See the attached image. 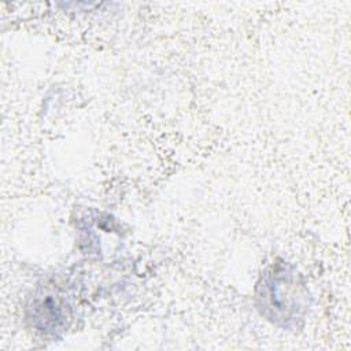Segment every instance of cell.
Masks as SVG:
<instances>
[{"label": "cell", "instance_id": "1", "mask_svg": "<svg viewBox=\"0 0 351 351\" xmlns=\"http://www.w3.org/2000/svg\"><path fill=\"white\" fill-rule=\"evenodd\" d=\"M256 306L273 324L295 328L307 314L310 295L291 265L273 263L262 273L256 285Z\"/></svg>", "mask_w": 351, "mask_h": 351}]
</instances>
